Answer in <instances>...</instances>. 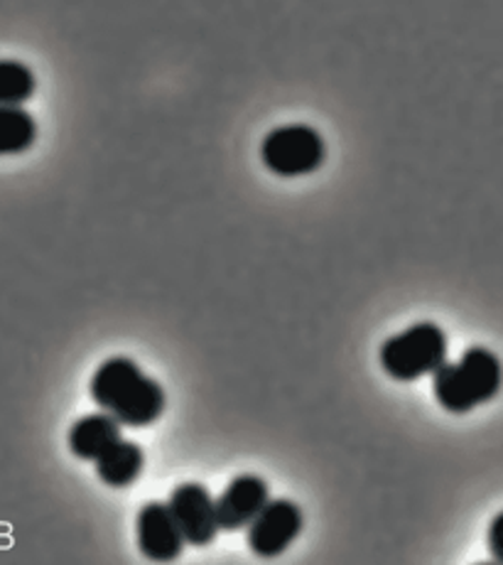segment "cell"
<instances>
[{"mask_svg": "<svg viewBox=\"0 0 503 565\" xmlns=\"http://www.w3.org/2000/svg\"><path fill=\"white\" fill-rule=\"evenodd\" d=\"M89 394L98 408L128 428L152 426L168 406L165 388L126 354L101 362L92 376Z\"/></svg>", "mask_w": 503, "mask_h": 565, "instance_id": "6da1fadb", "label": "cell"}, {"mask_svg": "<svg viewBox=\"0 0 503 565\" xmlns=\"http://www.w3.org/2000/svg\"><path fill=\"white\" fill-rule=\"evenodd\" d=\"M503 388V362L489 347L474 344L457 362H445L432 374V394L447 413L464 416L494 401Z\"/></svg>", "mask_w": 503, "mask_h": 565, "instance_id": "7a4b0ae2", "label": "cell"}, {"mask_svg": "<svg viewBox=\"0 0 503 565\" xmlns=\"http://www.w3.org/2000/svg\"><path fill=\"white\" fill-rule=\"evenodd\" d=\"M447 352H450V337L440 324L415 322L381 344L378 362L393 382L408 384L432 376L447 362Z\"/></svg>", "mask_w": 503, "mask_h": 565, "instance_id": "3957f363", "label": "cell"}, {"mask_svg": "<svg viewBox=\"0 0 503 565\" xmlns=\"http://www.w3.org/2000/svg\"><path fill=\"white\" fill-rule=\"evenodd\" d=\"M324 138L312 126L290 124L272 128L260 143V160L278 178H304L322 168Z\"/></svg>", "mask_w": 503, "mask_h": 565, "instance_id": "277c9868", "label": "cell"}, {"mask_svg": "<svg viewBox=\"0 0 503 565\" xmlns=\"http://www.w3.org/2000/svg\"><path fill=\"white\" fill-rule=\"evenodd\" d=\"M302 526L304 514L300 504H295L292 499L286 497L270 499L264 512L250 521V526L246 529L248 548L258 558H278L298 541Z\"/></svg>", "mask_w": 503, "mask_h": 565, "instance_id": "5b68a950", "label": "cell"}, {"mask_svg": "<svg viewBox=\"0 0 503 565\" xmlns=\"http://www.w3.org/2000/svg\"><path fill=\"white\" fill-rule=\"evenodd\" d=\"M168 504L192 546H210L222 531L216 514V499L202 482H182L170 492Z\"/></svg>", "mask_w": 503, "mask_h": 565, "instance_id": "8992f818", "label": "cell"}, {"mask_svg": "<svg viewBox=\"0 0 503 565\" xmlns=\"http://www.w3.org/2000/svg\"><path fill=\"white\" fill-rule=\"evenodd\" d=\"M138 551L152 563H170L182 556L184 539L168 502H148L136 516Z\"/></svg>", "mask_w": 503, "mask_h": 565, "instance_id": "52a82bcc", "label": "cell"}, {"mask_svg": "<svg viewBox=\"0 0 503 565\" xmlns=\"http://www.w3.org/2000/svg\"><path fill=\"white\" fill-rule=\"evenodd\" d=\"M270 502V487L254 472H244L226 484L222 494L216 497V514L222 531L248 529L264 507Z\"/></svg>", "mask_w": 503, "mask_h": 565, "instance_id": "ba28073f", "label": "cell"}, {"mask_svg": "<svg viewBox=\"0 0 503 565\" xmlns=\"http://www.w3.org/2000/svg\"><path fill=\"white\" fill-rule=\"evenodd\" d=\"M120 438V423L111 416V413H86L79 420L72 423L69 428V450L74 458L96 462L101 455L111 448Z\"/></svg>", "mask_w": 503, "mask_h": 565, "instance_id": "9c48e42d", "label": "cell"}, {"mask_svg": "<svg viewBox=\"0 0 503 565\" xmlns=\"http://www.w3.org/2000/svg\"><path fill=\"white\" fill-rule=\"evenodd\" d=\"M94 465H96V477L106 487L126 489L130 484H136L140 472H143L146 452L138 443L120 438Z\"/></svg>", "mask_w": 503, "mask_h": 565, "instance_id": "30bf717a", "label": "cell"}, {"mask_svg": "<svg viewBox=\"0 0 503 565\" xmlns=\"http://www.w3.org/2000/svg\"><path fill=\"white\" fill-rule=\"evenodd\" d=\"M38 140V124L23 106H0V158L20 156Z\"/></svg>", "mask_w": 503, "mask_h": 565, "instance_id": "8fae6325", "label": "cell"}, {"mask_svg": "<svg viewBox=\"0 0 503 565\" xmlns=\"http://www.w3.org/2000/svg\"><path fill=\"white\" fill-rule=\"evenodd\" d=\"M38 89V79L28 64L0 60V106H23Z\"/></svg>", "mask_w": 503, "mask_h": 565, "instance_id": "7c38bea8", "label": "cell"}, {"mask_svg": "<svg viewBox=\"0 0 503 565\" xmlns=\"http://www.w3.org/2000/svg\"><path fill=\"white\" fill-rule=\"evenodd\" d=\"M486 546H489L491 561L503 565V512H499L494 519H491L489 531H486Z\"/></svg>", "mask_w": 503, "mask_h": 565, "instance_id": "4fadbf2b", "label": "cell"}]
</instances>
